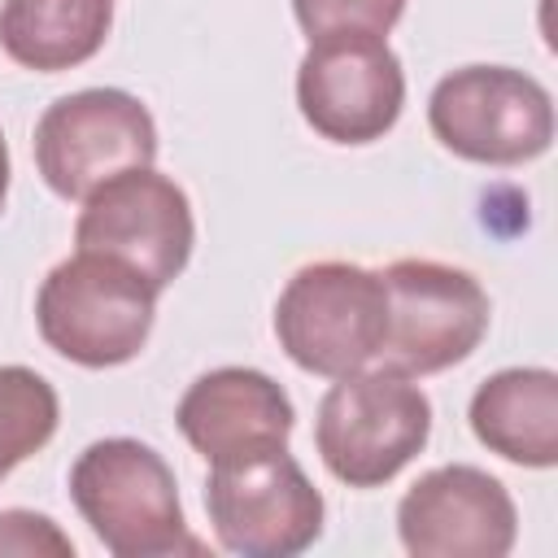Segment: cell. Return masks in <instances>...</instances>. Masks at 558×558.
Listing matches in <instances>:
<instances>
[{"label": "cell", "instance_id": "obj_3", "mask_svg": "<svg viewBox=\"0 0 558 558\" xmlns=\"http://www.w3.org/2000/svg\"><path fill=\"white\" fill-rule=\"evenodd\" d=\"M432 436L427 392L397 371L340 375L314 414V449L323 466L349 488H379L397 480Z\"/></svg>", "mask_w": 558, "mask_h": 558}, {"label": "cell", "instance_id": "obj_15", "mask_svg": "<svg viewBox=\"0 0 558 558\" xmlns=\"http://www.w3.org/2000/svg\"><path fill=\"white\" fill-rule=\"evenodd\" d=\"M57 388L22 362L0 366V480H9L26 458L39 453L57 436Z\"/></svg>", "mask_w": 558, "mask_h": 558}, {"label": "cell", "instance_id": "obj_5", "mask_svg": "<svg viewBox=\"0 0 558 558\" xmlns=\"http://www.w3.org/2000/svg\"><path fill=\"white\" fill-rule=\"evenodd\" d=\"M205 514L227 554L296 558L323 536L327 501L288 445H266L209 462Z\"/></svg>", "mask_w": 558, "mask_h": 558}, {"label": "cell", "instance_id": "obj_18", "mask_svg": "<svg viewBox=\"0 0 558 558\" xmlns=\"http://www.w3.org/2000/svg\"><path fill=\"white\" fill-rule=\"evenodd\" d=\"M9 174H13V161H9V144H4V131H0V209L9 201Z\"/></svg>", "mask_w": 558, "mask_h": 558}, {"label": "cell", "instance_id": "obj_16", "mask_svg": "<svg viewBox=\"0 0 558 558\" xmlns=\"http://www.w3.org/2000/svg\"><path fill=\"white\" fill-rule=\"evenodd\" d=\"M405 13V0H292L296 26L318 35H388Z\"/></svg>", "mask_w": 558, "mask_h": 558}, {"label": "cell", "instance_id": "obj_10", "mask_svg": "<svg viewBox=\"0 0 558 558\" xmlns=\"http://www.w3.org/2000/svg\"><path fill=\"white\" fill-rule=\"evenodd\" d=\"M296 109L331 144H375L405 109V70L384 35H318L296 65Z\"/></svg>", "mask_w": 558, "mask_h": 558}, {"label": "cell", "instance_id": "obj_9", "mask_svg": "<svg viewBox=\"0 0 558 558\" xmlns=\"http://www.w3.org/2000/svg\"><path fill=\"white\" fill-rule=\"evenodd\" d=\"M74 248L105 253L131 270H140L157 292H166L192 262L196 218L187 192L153 170L135 166L105 179L96 192L78 201Z\"/></svg>", "mask_w": 558, "mask_h": 558}, {"label": "cell", "instance_id": "obj_2", "mask_svg": "<svg viewBox=\"0 0 558 558\" xmlns=\"http://www.w3.org/2000/svg\"><path fill=\"white\" fill-rule=\"evenodd\" d=\"M157 296L161 292L140 270L74 248L44 275L35 292V327L57 357L109 371L144 353L157 323Z\"/></svg>", "mask_w": 558, "mask_h": 558}, {"label": "cell", "instance_id": "obj_14", "mask_svg": "<svg viewBox=\"0 0 558 558\" xmlns=\"http://www.w3.org/2000/svg\"><path fill=\"white\" fill-rule=\"evenodd\" d=\"M113 31V0H4L0 52L35 74L92 61Z\"/></svg>", "mask_w": 558, "mask_h": 558}, {"label": "cell", "instance_id": "obj_12", "mask_svg": "<svg viewBox=\"0 0 558 558\" xmlns=\"http://www.w3.org/2000/svg\"><path fill=\"white\" fill-rule=\"evenodd\" d=\"M292 423V397L257 366H214L196 375L174 405V427L205 462L288 445Z\"/></svg>", "mask_w": 558, "mask_h": 558}, {"label": "cell", "instance_id": "obj_7", "mask_svg": "<svg viewBox=\"0 0 558 558\" xmlns=\"http://www.w3.org/2000/svg\"><path fill=\"white\" fill-rule=\"evenodd\" d=\"M388 288V336L379 366L423 379L466 362L488 336V292L484 283L436 257H397L384 270Z\"/></svg>", "mask_w": 558, "mask_h": 558}, {"label": "cell", "instance_id": "obj_1", "mask_svg": "<svg viewBox=\"0 0 558 558\" xmlns=\"http://www.w3.org/2000/svg\"><path fill=\"white\" fill-rule=\"evenodd\" d=\"M70 501L113 558H170L205 549L187 532L170 462L135 436L92 440L70 466Z\"/></svg>", "mask_w": 558, "mask_h": 558}, {"label": "cell", "instance_id": "obj_17", "mask_svg": "<svg viewBox=\"0 0 558 558\" xmlns=\"http://www.w3.org/2000/svg\"><path fill=\"white\" fill-rule=\"evenodd\" d=\"M74 558V541L57 527V519L39 514V510H22L9 506L0 510V558Z\"/></svg>", "mask_w": 558, "mask_h": 558}, {"label": "cell", "instance_id": "obj_4", "mask_svg": "<svg viewBox=\"0 0 558 558\" xmlns=\"http://www.w3.org/2000/svg\"><path fill=\"white\" fill-rule=\"evenodd\" d=\"M388 336V288L357 262H310L275 301V340L310 375L340 379L371 366Z\"/></svg>", "mask_w": 558, "mask_h": 558}, {"label": "cell", "instance_id": "obj_13", "mask_svg": "<svg viewBox=\"0 0 558 558\" xmlns=\"http://www.w3.org/2000/svg\"><path fill=\"white\" fill-rule=\"evenodd\" d=\"M475 440L527 471L558 462V375L549 366H506L488 375L466 405Z\"/></svg>", "mask_w": 558, "mask_h": 558}, {"label": "cell", "instance_id": "obj_6", "mask_svg": "<svg viewBox=\"0 0 558 558\" xmlns=\"http://www.w3.org/2000/svg\"><path fill=\"white\" fill-rule=\"evenodd\" d=\"M427 126L462 161L527 166L554 144V96L514 65H462L432 87Z\"/></svg>", "mask_w": 558, "mask_h": 558}, {"label": "cell", "instance_id": "obj_11", "mask_svg": "<svg viewBox=\"0 0 558 558\" xmlns=\"http://www.w3.org/2000/svg\"><path fill=\"white\" fill-rule=\"evenodd\" d=\"M397 536L414 558H506L519 541V510L484 466L445 462L401 493Z\"/></svg>", "mask_w": 558, "mask_h": 558}, {"label": "cell", "instance_id": "obj_8", "mask_svg": "<svg viewBox=\"0 0 558 558\" xmlns=\"http://www.w3.org/2000/svg\"><path fill=\"white\" fill-rule=\"evenodd\" d=\"M35 170L61 201H83L105 179L157 161V122L122 87L57 96L35 122Z\"/></svg>", "mask_w": 558, "mask_h": 558}]
</instances>
